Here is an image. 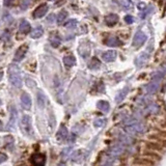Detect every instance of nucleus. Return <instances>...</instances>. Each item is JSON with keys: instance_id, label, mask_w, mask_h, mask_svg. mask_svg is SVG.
Instances as JSON below:
<instances>
[{"instance_id": "f257e3e1", "label": "nucleus", "mask_w": 166, "mask_h": 166, "mask_svg": "<svg viewBox=\"0 0 166 166\" xmlns=\"http://www.w3.org/2000/svg\"><path fill=\"white\" fill-rule=\"evenodd\" d=\"M8 80L11 84L15 87L22 86V77L20 73V69L15 65H11L8 67Z\"/></svg>"}, {"instance_id": "f03ea898", "label": "nucleus", "mask_w": 166, "mask_h": 166, "mask_svg": "<svg viewBox=\"0 0 166 166\" xmlns=\"http://www.w3.org/2000/svg\"><path fill=\"white\" fill-rule=\"evenodd\" d=\"M164 75H165V71H164V70H160V71H158L155 75H154L151 83H149V85H147V93L153 95V93H155L156 91L158 90L160 82H161V80H162V78L164 77Z\"/></svg>"}, {"instance_id": "7ed1b4c3", "label": "nucleus", "mask_w": 166, "mask_h": 166, "mask_svg": "<svg viewBox=\"0 0 166 166\" xmlns=\"http://www.w3.org/2000/svg\"><path fill=\"white\" fill-rule=\"evenodd\" d=\"M20 129L21 132L26 136L31 137L33 135L32 130V122H31V117L27 114H24L22 116L21 120H20Z\"/></svg>"}, {"instance_id": "20e7f679", "label": "nucleus", "mask_w": 166, "mask_h": 166, "mask_svg": "<svg viewBox=\"0 0 166 166\" xmlns=\"http://www.w3.org/2000/svg\"><path fill=\"white\" fill-rule=\"evenodd\" d=\"M126 132L129 133L130 135H135V134H142L145 132V126L143 124L136 123L131 126H127L126 127Z\"/></svg>"}, {"instance_id": "39448f33", "label": "nucleus", "mask_w": 166, "mask_h": 166, "mask_svg": "<svg viewBox=\"0 0 166 166\" xmlns=\"http://www.w3.org/2000/svg\"><path fill=\"white\" fill-rule=\"evenodd\" d=\"M31 165L32 166H45L46 164V157L43 154H34L31 157Z\"/></svg>"}, {"instance_id": "423d86ee", "label": "nucleus", "mask_w": 166, "mask_h": 166, "mask_svg": "<svg viewBox=\"0 0 166 166\" xmlns=\"http://www.w3.org/2000/svg\"><path fill=\"white\" fill-rule=\"evenodd\" d=\"M147 36H145L144 32H142V31H137L135 33V36H134V38H133V46L134 47H140L142 46L143 44L147 42Z\"/></svg>"}, {"instance_id": "0eeeda50", "label": "nucleus", "mask_w": 166, "mask_h": 166, "mask_svg": "<svg viewBox=\"0 0 166 166\" xmlns=\"http://www.w3.org/2000/svg\"><path fill=\"white\" fill-rule=\"evenodd\" d=\"M165 149V145L157 141H150L145 143V150L152 151V152H162Z\"/></svg>"}, {"instance_id": "6e6552de", "label": "nucleus", "mask_w": 166, "mask_h": 166, "mask_svg": "<svg viewBox=\"0 0 166 166\" xmlns=\"http://www.w3.org/2000/svg\"><path fill=\"white\" fill-rule=\"evenodd\" d=\"M47 11H48V5L46 3H42L34 9V11L32 13V17L34 19H38V18H42V17L45 16L47 14Z\"/></svg>"}, {"instance_id": "1a4fd4ad", "label": "nucleus", "mask_w": 166, "mask_h": 166, "mask_svg": "<svg viewBox=\"0 0 166 166\" xmlns=\"http://www.w3.org/2000/svg\"><path fill=\"white\" fill-rule=\"evenodd\" d=\"M28 51V46L27 45H22V46H20L18 49H17L16 53H15V61H17V63H19V61H22L23 60V58L25 57V55H26V53H27Z\"/></svg>"}, {"instance_id": "9d476101", "label": "nucleus", "mask_w": 166, "mask_h": 166, "mask_svg": "<svg viewBox=\"0 0 166 166\" xmlns=\"http://www.w3.org/2000/svg\"><path fill=\"white\" fill-rule=\"evenodd\" d=\"M21 105L23 107V109L25 110H30L31 105H32V101L31 98L27 93H23L21 95Z\"/></svg>"}, {"instance_id": "9b49d317", "label": "nucleus", "mask_w": 166, "mask_h": 166, "mask_svg": "<svg viewBox=\"0 0 166 166\" xmlns=\"http://www.w3.org/2000/svg\"><path fill=\"white\" fill-rule=\"evenodd\" d=\"M116 56H117L116 51H114V50H108V51L104 52L103 54H102V59L104 61H106V63H112V61L115 60Z\"/></svg>"}, {"instance_id": "f8f14e48", "label": "nucleus", "mask_w": 166, "mask_h": 166, "mask_svg": "<svg viewBox=\"0 0 166 166\" xmlns=\"http://www.w3.org/2000/svg\"><path fill=\"white\" fill-rule=\"evenodd\" d=\"M109 152H110V155L113 157H120L125 152V147L123 144H115L110 149Z\"/></svg>"}, {"instance_id": "ddd939ff", "label": "nucleus", "mask_w": 166, "mask_h": 166, "mask_svg": "<svg viewBox=\"0 0 166 166\" xmlns=\"http://www.w3.org/2000/svg\"><path fill=\"white\" fill-rule=\"evenodd\" d=\"M90 52V46L88 43H82L79 46V54L81 57L87 58L89 56Z\"/></svg>"}, {"instance_id": "4468645a", "label": "nucleus", "mask_w": 166, "mask_h": 166, "mask_svg": "<svg viewBox=\"0 0 166 166\" xmlns=\"http://www.w3.org/2000/svg\"><path fill=\"white\" fill-rule=\"evenodd\" d=\"M149 57H150V54H149L147 52H142L141 54L136 58V60H135V65H136L137 67H143V65L147 63Z\"/></svg>"}, {"instance_id": "2eb2a0df", "label": "nucleus", "mask_w": 166, "mask_h": 166, "mask_svg": "<svg viewBox=\"0 0 166 166\" xmlns=\"http://www.w3.org/2000/svg\"><path fill=\"white\" fill-rule=\"evenodd\" d=\"M31 30V26H30L29 22L26 21V20H22L20 22V25H19V31L23 34H27V33L30 32Z\"/></svg>"}, {"instance_id": "dca6fc26", "label": "nucleus", "mask_w": 166, "mask_h": 166, "mask_svg": "<svg viewBox=\"0 0 166 166\" xmlns=\"http://www.w3.org/2000/svg\"><path fill=\"white\" fill-rule=\"evenodd\" d=\"M128 93H129V87L128 86L124 87L123 89L120 90V91L116 93V97H115V102H116V103H120V102H123L124 100H125L126 95H128Z\"/></svg>"}, {"instance_id": "f3484780", "label": "nucleus", "mask_w": 166, "mask_h": 166, "mask_svg": "<svg viewBox=\"0 0 166 166\" xmlns=\"http://www.w3.org/2000/svg\"><path fill=\"white\" fill-rule=\"evenodd\" d=\"M134 164L137 166H153L154 165V161L150 160L147 158H138L134 161Z\"/></svg>"}, {"instance_id": "a211bd4d", "label": "nucleus", "mask_w": 166, "mask_h": 166, "mask_svg": "<svg viewBox=\"0 0 166 166\" xmlns=\"http://www.w3.org/2000/svg\"><path fill=\"white\" fill-rule=\"evenodd\" d=\"M68 136H69L68 129L65 128V126H61V127L59 128V130H58L57 134H56V139L59 140V141H63V140H65Z\"/></svg>"}, {"instance_id": "6ab92c4d", "label": "nucleus", "mask_w": 166, "mask_h": 166, "mask_svg": "<svg viewBox=\"0 0 166 166\" xmlns=\"http://www.w3.org/2000/svg\"><path fill=\"white\" fill-rule=\"evenodd\" d=\"M105 45H107L109 47H117L122 45V42L116 36H109L106 40V42H105Z\"/></svg>"}, {"instance_id": "aec40b11", "label": "nucleus", "mask_w": 166, "mask_h": 166, "mask_svg": "<svg viewBox=\"0 0 166 166\" xmlns=\"http://www.w3.org/2000/svg\"><path fill=\"white\" fill-rule=\"evenodd\" d=\"M143 156H144L145 158L150 159V160H152V161H157V160H160L161 159V156L159 155L158 153L152 152V151H147V150L144 151Z\"/></svg>"}, {"instance_id": "412c9836", "label": "nucleus", "mask_w": 166, "mask_h": 166, "mask_svg": "<svg viewBox=\"0 0 166 166\" xmlns=\"http://www.w3.org/2000/svg\"><path fill=\"white\" fill-rule=\"evenodd\" d=\"M105 22H106V24L108 26H113L118 22V16L116 14H109L105 18Z\"/></svg>"}, {"instance_id": "4be33fe9", "label": "nucleus", "mask_w": 166, "mask_h": 166, "mask_svg": "<svg viewBox=\"0 0 166 166\" xmlns=\"http://www.w3.org/2000/svg\"><path fill=\"white\" fill-rule=\"evenodd\" d=\"M63 63L67 68H72L76 63V58L74 57L73 55H67L63 57Z\"/></svg>"}, {"instance_id": "5701e85b", "label": "nucleus", "mask_w": 166, "mask_h": 166, "mask_svg": "<svg viewBox=\"0 0 166 166\" xmlns=\"http://www.w3.org/2000/svg\"><path fill=\"white\" fill-rule=\"evenodd\" d=\"M97 107L104 113H108L109 110H110V105L107 101H99L97 103Z\"/></svg>"}, {"instance_id": "b1692460", "label": "nucleus", "mask_w": 166, "mask_h": 166, "mask_svg": "<svg viewBox=\"0 0 166 166\" xmlns=\"http://www.w3.org/2000/svg\"><path fill=\"white\" fill-rule=\"evenodd\" d=\"M44 33V29L42 27H36L34 28V29L31 31V33H30V38H41L42 36H43Z\"/></svg>"}, {"instance_id": "393cba45", "label": "nucleus", "mask_w": 166, "mask_h": 166, "mask_svg": "<svg viewBox=\"0 0 166 166\" xmlns=\"http://www.w3.org/2000/svg\"><path fill=\"white\" fill-rule=\"evenodd\" d=\"M17 116H18V112L17 110L14 108V107H11V120H9V127L13 128L16 124V120H17Z\"/></svg>"}, {"instance_id": "a878e982", "label": "nucleus", "mask_w": 166, "mask_h": 166, "mask_svg": "<svg viewBox=\"0 0 166 166\" xmlns=\"http://www.w3.org/2000/svg\"><path fill=\"white\" fill-rule=\"evenodd\" d=\"M88 67H89L90 70H98L101 67V63H100V60L97 57H93L91 58V61L88 65Z\"/></svg>"}, {"instance_id": "bb28decb", "label": "nucleus", "mask_w": 166, "mask_h": 166, "mask_svg": "<svg viewBox=\"0 0 166 166\" xmlns=\"http://www.w3.org/2000/svg\"><path fill=\"white\" fill-rule=\"evenodd\" d=\"M47 100H46V95H44L43 91H38V104L40 107H44L45 106V104H46Z\"/></svg>"}, {"instance_id": "cd10ccee", "label": "nucleus", "mask_w": 166, "mask_h": 166, "mask_svg": "<svg viewBox=\"0 0 166 166\" xmlns=\"http://www.w3.org/2000/svg\"><path fill=\"white\" fill-rule=\"evenodd\" d=\"M50 43H51V46L52 47H54V48H57V47L60 45V43H61V40H60L59 36H57V34H54V36H52L51 38H50Z\"/></svg>"}, {"instance_id": "c85d7f7f", "label": "nucleus", "mask_w": 166, "mask_h": 166, "mask_svg": "<svg viewBox=\"0 0 166 166\" xmlns=\"http://www.w3.org/2000/svg\"><path fill=\"white\" fill-rule=\"evenodd\" d=\"M4 143H5V147L8 151H11L14 147V138L11 136H6L4 138Z\"/></svg>"}, {"instance_id": "c756f323", "label": "nucleus", "mask_w": 166, "mask_h": 166, "mask_svg": "<svg viewBox=\"0 0 166 166\" xmlns=\"http://www.w3.org/2000/svg\"><path fill=\"white\" fill-rule=\"evenodd\" d=\"M120 4L124 9H127V11L133 8V2L131 0H120Z\"/></svg>"}, {"instance_id": "7c9ffc66", "label": "nucleus", "mask_w": 166, "mask_h": 166, "mask_svg": "<svg viewBox=\"0 0 166 166\" xmlns=\"http://www.w3.org/2000/svg\"><path fill=\"white\" fill-rule=\"evenodd\" d=\"M67 17H68V11H63H63H60L59 13H58V16H57V23H59V24L63 23V21L67 19Z\"/></svg>"}, {"instance_id": "2f4dec72", "label": "nucleus", "mask_w": 166, "mask_h": 166, "mask_svg": "<svg viewBox=\"0 0 166 166\" xmlns=\"http://www.w3.org/2000/svg\"><path fill=\"white\" fill-rule=\"evenodd\" d=\"M105 124H106V120H105L104 117H97L95 120V122H93V125H95V127H97V128L104 127Z\"/></svg>"}, {"instance_id": "473e14b6", "label": "nucleus", "mask_w": 166, "mask_h": 166, "mask_svg": "<svg viewBox=\"0 0 166 166\" xmlns=\"http://www.w3.org/2000/svg\"><path fill=\"white\" fill-rule=\"evenodd\" d=\"M83 152L82 151H77V152L74 153V156H73V160L76 161V162H80V161L83 160Z\"/></svg>"}, {"instance_id": "72a5a7b5", "label": "nucleus", "mask_w": 166, "mask_h": 166, "mask_svg": "<svg viewBox=\"0 0 166 166\" xmlns=\"http://www.w3.org/2000/svg\"><path fill=\"white\" fill-rule=\"evenodd\" d=\"M159 110V107L156 105V104H151L150 106L147 108V113H150V114H154V113H157Z\"/></svg>"}, {"instance_id": "f704fd0d", "label": "nucleus", "mask_w": 166, "mask_h": 166, "mask_svg": "<svg viewBox=\"0 0 166 166\" xmlns=\"http://www.w3.org/2000/svg\"><path fill=\"white\" fill-rule=\"evenodd\" d=\"M76 26H77V21L76 20H69V21H67L65 23V27L70 28V29L75 28Z\"/></svg>"}, {"instance_id": "c9c22d12", "label": "nucleus", "mask_w": 166, "mask_h": 166, "mask_svg": "<svg viewBox=\"0 0 166 166\" xmlns=\"http://www.w3.org/2000/svg\"><path fill=\"white\" fill-rule=\"evenodd\" d=\"M120 140L125 144H131V142H132V138L130 136H128V135H122L120 136Z\"/></svg>"}, {"instance_id": "e433bc0d", "label": "nucleus", "mask_w": 166, "mask_h": 166, "mask_svg": "<svg viewBox=\"0 0 166 166\" xmlns=\"http://www.w3.org/2000/svg\"><path fill=\"white\" fill-rule=\"evenodd\" d=\"M26 84L28 87H34L36 85V81L33 79H30V78H26Z\"/></svg>"}, {"instance_id": "4c0bfd02", "label": "nucleus", "mask_w": 166, "mask_h": 166, "mask_svg": "<svg viewBox=\"0 0 166 166\" xmlns=\"http://www.w3.org/2000/svg\"><path fill=\"white\" fill-rule=\"evenodd\" d=\"M125 22L126 23H128V24H132L134 22V18L132 16H130V15H128V16L125 17Z\"/></svg>"}, {"instance_id": "58836bf2", "label": "nucleus", "mask_w": 166, "mask_h": 166, "mask_svg": "<svg viewBox=\"0 0 166 166\" xmlns=\"http://www.w3.org/2000/svg\"><path fill=\"white\" fill-rule=\"evenodd\" d=\"M1 38H2V41H8L9 40V32L4 31L2 33V36H1Z\"/></svg>"}, {"instance_id": "ea45409f", "label": "nucleus", "mask_w": 166, "mask_h": 166, "mask_svg": "<svg viewBox=\"0 0 166 166\" xmlns=\"http://www.w3.org/2000/svg\"><path fill=\"white\" fill-rule=\"evenodd\" d=\"M16 0H4V5L5 6H11L13 4H15Z\"/></svg>"}, {"instance_id": "a19ab883", "label": "nucleus", "mask_w": 166, "mask_h": 166, "mask_svg": "<svg viewBox=\"0 0 166 166\" xmlns=\"http://www.w3.org/2000/svg\"><path fill=\"white\" fill-rule=\"evenodd\" d=\"M145 7H147V5H145V3L141 2L138 4V8L140 9V11H143V9H145Z\"/></svg>"}, {"instance_id": "79ce46f5", "label": "nucleus", "mask_w": 166, "mask_h": 166, "mask_svg": "<svg viewBox=\"0 0 166 166\" xmlns=\"http://www.w3.org/2000/svg\"><path fill=\"white\" fill-rule=\"evenodd\" d=\"M159 135H160L161 137H163V138L166 139V131H161L160 133H159Z\"/></svg>"}, {"instance_id": "37998d69", "label": "nucleus", "mask_w": 166, "mask_h": 166, "mask_svg": "<svg viewBox=\"0 0 166 166\" xmlns=\"http://www.w3.org/2000/svg\"><path fill=\"white\" fill-rule=\"evenodd\" d=\"M5 160H6V156L2 153V154H1V162H4Z\"/></svg>"}, {"instance_id": "c03bdc74", "label": "nucleus", "mask_w": 166, "mask_h": 166, "mask_svg": "<svg viewBox=\"0 0 166 166\" xmlns=\"http://www.w3.org/2000/svg\"><path fill=\"white\" fill-rule=\"evenodd\" d=\"M103 166H112V165H111L110 163H106V164H104Z\"/></svg>"}]
</instances>
